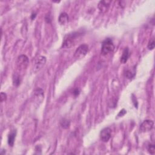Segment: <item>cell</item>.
<instances>
[{
  "label": "cell",
  "instance_id": "obj_1",
  "mask_svg": "<svg viewBox=\"0 0 155 155\" xmlns=\"http://www.w3.org/2000/svg\"><path fill=\"white\" fill-rule=\"evenodd\" d=\"M114 50V46L112 39L107 38L105 39L102 44L101 47V54L102 55H107L113 52Z\"/></svg>",
  "mask_w": 155,
  "mask_h": 155
},
{
  "label": "cell",
  "instance_id": "obj_2",
  "mask_svg": "<svg viewBox=\"0 0 155 155\" xmlns=\"http://www.w3.org/2000/svg\"><path fill=\"white\" fill-rule=\"evenodd\" d=\"M79 36L78 33H72L67 35L64 38V41L63 43V47L69 49L72 47L75 43V40Z\"/></svg>",
  "mask_w": 155,
  "mask_h": 155
},
{
  "label": "cell",
  "instance_id": "obj_3",
  "mask_svg": "<svg viewBox=\"0 0 155 155\" xmlns=\"http://www.w3.org/2000/svg\"><path fill=\"white\" fill-rule=\"evenodd\" d=\"M88 52V46L87 44H82L79 46L75 52L74 57L77 59L83 58Z\"/></svg>",
  "mask_w": 155,
  "mask_h": 155
},
{
  "label": "cell",
  "instance_id": "obj_4",
  "mask_svg": "<svg viewBox=\"0 0 155 155\" xmlns=\"http://www.w3.org/2000/svg\"><path fill=\"white\" fill-rule=\"evenodd\" d=\"M46 63V58L43 56H39L35 61L33 66L34 72H38L41 70Z\"/></svg>",
  "mask_w": 155,
  "mask_h": 155
},
{
  "label": "cell",
  "instance_id": "obj_5",
  "mask_svg": "<svg viewBox=\"0 0 155 155\" xmlns=\"http://www.w3.org/2000/svg\"><path fill=\"white\" fill-rule=\"evenodd\" d=\"M17 67L21 70L26 69L29 64V59L26 55H21L18 57L17 61Z\"/></svg>",
  "mask_w": 155,
  "mask_h": 155
},
{
  "label": "cell",
  "instance_id": "obj_6",
  "mask_svg": "<svg viewBox=\"0 0 155 155\" xmlns=\"http://www.w3.org/2000/svg\"><path fill=\"white\" fill-rule=\"evenodd\" d=\"M112 130L110 128L106 127L102 129L100 133V138L104 142H107L111 138Z\"/></svg>",
  "mask_w": 155,
  "mask_h": 155
},
{
  "label": "cell",
  "instance_id": "obj_7",
  "mask_svg": "<svg viewBox=\"0 0 155 155\" xmlns=\"http://www.w3.org/2000/svg\"><path fill=\"white\" fill-rule=\"evenodd\" d=\"M154 126V122L152 120H146L140 126L141 132H147L152 130Z\"/></svg>",
  "mask_w": 155,
  "mask_h": 155
},
{
  "label": "cell",
  "instance_id": "obj_8",
  "mask_svg": "<svg viewBox=\"0 0 155 155\" xmlns=\"http://www.w3.org/2000/svg\"><path fill=\"white\" fill-rule=\"evenodd\" d=\"M112 1H108V0H104V1H101L98 4V9L99 11L102 13H106L110 7Z\"/></svg>",
  "mask_w": 155,
  "mask_h": 155
},
{
  "label": "cell",
  "instance_id": "obj_9",
  "mask_svg": "<svg viewBox=\"0 0 155 155\" xmlns=\"http://www.w3.org/2000/svg\"><path fill=\"white\" fill-rule=\"evenodd\" d=\"M69 18L67 13L63 12L60 14V15L58 18V21L61 25H65L69 22Z\"/></svg>",
  "mask_w": 155,
  "mask_h": 155
},
{
  "label": "cell",
  "instance_id": "obj_10",
  "mask_svg": "<svg viewBox=\"0 0 155 155\" xmlns=\"http://www.w3.org/2000/svg\"><path fill=\"white\" fill-rule=\"evenodd\" d=\"M129 56H130V53H129L128 48V47L125 48L122 52V56L121 57V60H120V61H121V63L122 64L126 63L129 58Z\"/></svg>",
  "mask_w": 155,
  "mask_h": 155
},
{
  "label": "cell",
  "instance_id": "obj_11",
  "mask_svg": "<svg viewBox=\"0 0 155 155\" xmlns=\"http://www.w3.org/2000/svg\"><path fill=\"white\" fill-rule=\"evenodd\" d=\"M16 136H17L16 130H13L10 133L8 136V144L9 145V146H11V147L13 146L15 139Z\"/></svg>",
  "mask_w": 155,
  "mask_h": 155
},
{
  "label": "cell",
  "instance_id": "obj_12",
  "mask_svg": "<svg viewBox=\"0 0 155 155\" xmlns=\"http://www.w3.org/2000/svg\"><path fill=\"white\" fill-rule=\"evenodd\" d=\"M21 79L20 77L18 75H14L13 78V85L15 86H18L21 83Z\"/></svg>",
  "mask_w": 155,
  "mask_h": 155
},
{
  "label": "cell",
  "instance_id": "obj_13",
  "mask_svg": "<svg viewBox=\"0 0 155 155\" xmlns=\"http://www.w3.org/2000/svg\"><path fill=\"white\" fill-rule=\"evenodd\" d=\"M60 124L62 126L63 128H68L71 125V122L69 121V120L66 119H62L61 122H60Z\"/></svg>",
  "mask_w": 155,
  "mask_h": 155
},
{
  "label": "cell",
  "instance_id": "obj_14",
  "mask_svg": "<svg viewBox=\"0 0 155 155\" xmlns=\"http://www.w3.org/2000/svg\"><path fill=\"white\" fill-rule=\"evenodd\" d=\"M124 74H125V76L128 79H132L134 78V75H135V73L131 71H130V70H127V71H126V72H125Z\"/></svg>",
  "mask_w": 155,
  "mask_h": 155
},
{
  "label": "cell",
  "instance_id": "obj_15",
  "mask_svg": "<svg viewBox=\"0 0 155 155\" xmlns=\"http://www.w3.org/2000/svg\"><path fill=\"white\" fill-rule=\"evenodd\" d=\"M148 151L149 153L151 154H154L155 153V146L154 144H149L148 147Z\"/></svg>",
  "mask_w": 155,
  "mask_h": 155
},
{
  "label": "cell",
  "instance_id": "obj_16",
  "mask_svg": "<svg viewBox=\"0 0 155 155\" xmlns=\"http://www.w3.org/2000/svg\"><path fill=\"white\" fill-rule=\"evenodd\" d=\"M154 46H155V44H154V38H152L150 41H149L148 43V49L149 50H153L154 48Z\"/></svg>",
  "mask_w": 155,
  "mask_h": 155
},
{
  "label": "cell",
  "instance_id": "obj_17",
  "mask_svg": "<svg viewBox=\"0 0 155 155\" xmlns=\"http://www.w3.org/2000/svg\"><path fill=\"white\" fill-rule=\"evenodd\" d=\"M0 98H1V101L3 102L4 101H6L7 99V95L5 93L1 92V95H0Z\"/></svg>",
  "mask_w": 155,
  "mask_h": 155
},
{
  "label": "cell",
  "instance_id": "obj_18",
  "mask_svg": "<svg viewBox=\"0 0 155 155\" xmlns=\"http://www.w3.org/2000/svg\"><path fill=\"white\" fill-rule=\"evenodd\" d=\"M126 113V110H124V109H122V110L120 111V112L119 113V114H118V116H124L125 114Z\"/></svg>",
  "mask_w": 155,
  "mask_h": 155
},
{
  "label": "cell",
  "instance_id": "obj_19",
  "mask_svg": "<svg viewBox=\"0 0 155 155\" xmlns=\"http://www.w3.org/2000/svg\"><path fill=\"white\" fill-rule=\"evenodd\" d=\"M73 93H74V94H75V96L78 95V94H79V89L77 88V89L75 90V91H74Z\"/></svg>",
  "mask_w": 155,
  "mask_h": 155
},
{
  "label": "cell",
  "instance_id": "obj_20",
  "mask_svg": "<svg viewBox=\"0 0 155 155\" xmlns=\"http://www.w3.org/2000/svg\"><path fill=\"white\" fill-rule=\"evenodd\" d=\"M36 16H37L36 13H33V14H32V17H31V18H32V19H34L36 17Z\"/></svg>",
  "mask_w": 155,
  "mask_h": 155
}]
</instances>
